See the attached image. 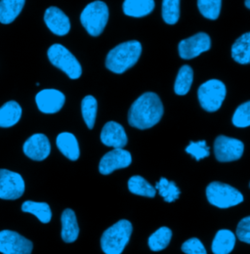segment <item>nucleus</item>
<instances>
[{
	"label": "nucleus",
	"instance_id": "cd10ccee",
	"mask_svg": "<svg viewBox=\"0 0 250 254\" xmlns=\"http://www.w3.org/2000/svg\"><path fill=\"white\" fill-rule=\"evenodd\" d=\"M98 103L96 98L91 95L85 96L81 101V114L83 120L89 129H93L96 122Z\"/></svg>",
	"mask_w": 250,
	"mask_h": 254
},
{
	"label": "nucleus",
	"instance_id": "dca6fc26",
	"mask_svg": "<svg viewBox=\"0 0 250 254\" xmlns=\"http://www.w3.org/2000/svg\"><path fill=\"white\" fill-rule=\"evenodd\" d=\"M44 22L47 28L58 36H63L70 31V21L61 9L51 6L46 9Z\"/></svg>",
	"mask_w": 250,
	"mask_h": 254
},
{
	"label": "nucleus",
	"instance_id": "2f4dec72",
	"mask_svg": "<svg viewBox=\"0 0 250 254\" xmlns=\"http://www.w3.org/2000/svg\"><path fill=\"white\" fill-rule=\"evenodd\" d=\"M233 125L239 128H245L250 126V101L242 104L236 110L233 116Z\"/></svg>",
	"mask_w": 250,
	"mask_h": 254
},
{
	"label": "nucleus",
	"instance_id": "f3484780",
	"mask_svg": "<svg viewBox=\"0 0 250 254\" xmlns=\"http://www.w3.org/2000/svg\"><path fill=\"white\" fill-rule=\"evenodd\" d=\"M56 144L62 155L72 161L79 159L80 150L76 137L69 132H62L57 136Z\"/></svg>",
	"mask_w": 250,
	"mask_h": 254
},
{
	"label": "nucleus",
	"instance_id": "a211bd4d",
	"mask_svg": "<svg viewBox=\"0 0 250 254\" xmlns=\"http://www.w3.org/2000/svg\"><path fill=\"white\" fill-rule=\"evenodd\" d=\"M62 222V241L64 243L70 244L77 240L79 235V227L76 220V215L74 211L70 208H66L62 211L61 216Z\"/></svg>",
	"mask_w": 250,
	"mask_h": 254
},
{
	"label": "nucleus",
	"instance_id": "c9c22d12",
	"mask_svg": "<svg viewBox=\"0 0 250 254\" xmlns=\"http://www.w3.org/2000/svg\"><path fill=\"white\" fill-rule=\"evenodd\" d=\"M245 4H246V7H247L248 9H250V0H246Z\"/></svg>",
	"mask_w": 250,
	"mask_h": 254
},
{
	"label": "nucleus",
	"instance_id": "6e6552de",
	"mask_svg": "<svg viewBox=\"0 0 250 254\" xmlns=\"http://www.w3.org/2000/svg\"><path fill=\"white\" fill-rule=\"evenodd\" d=\"M25 190L26 185L21 174L4 168L0 169V199H18Z\"/></svg>",
	"mask_w": 250,
	"mask_h": 254
},
{
	"label": "nucleus",
	"instance_id": "b1692460",
	"mask_svg": "<svg viewBox=\"0 0 250 254\" xmlns=\"http://www.w3.org/2000/svg\"><path fill=\"white\" fill-rule=\"evenodd\" d=\"M21 208H22V211L34 215L40 222L43 224H47L51 221L52 211L49 204L46 202L27 200L22 204Z\"/></svg>",
	"mask_w": 250,
	"mask_h": 254
},
{
	"label": "nucleus",
	"instance_id": "f704fd0d",
	"mask_svg": "<svg viewBox=\"0 0 250 254\" xmlns=\"http://www.w3.org/2000/svg\"><path fill=\"white\" fill-rule=\"evenodd\" d=\"M237 238L246 243L250 244V216L245 217L237 227Z\"/></svg>",
	"mask_w": 250,
	"mask_h": 254
},
{
	"label": "nucleus",
	"instance_id": "72a5a7b5",
	"mask_svg": "<svg viewBox=\"0 0 250 254\" xmlns=\"http://www.w3.org/2000/svg\"><path fill=\"white\" fill-rule=\"evenodd\" d=\"M181 250L186 254H207L203 244L196 238H191L186 241Z\"/></svg>",
	"mask_w": 250,
	"mask_h": 254
},
{
	"label": "nucleus",
	"instance_id": "f8f14e48",
	"mask_svg": "<svg viewBox=\"0 0 250 254\" xmlns=\"http://www.w3.org/2000/svg\"><path fill=\"white\" fill-rule=\"evenodd\" d=\"M132 162L131 154L125 149H114L108 152L99 163V171L103 175H110L117 169L128 167Z\"/></svg>",
	"mask_w": 250,
	"mask_h": 254
},
{
	"label": "nucleus",
	"instance_id": "f03ea898",
	"mask_svg": "<svg viewBox=\"0 0 250 254\" xmlns=\"http://www.w3.org/2000/svg\"><path fill=\"white\" fill-rule=\"evenodd\" d=\"M142 54V45L138 40L119 44L107 55L106 66L115 73H124L138 62Z\"/></svg>",
	"mask_w": 250,
	"mask_h": 254
},
{
	"label": "nucleus",
	"instance_id": "a878e982",
	"mask_svg": "<svg viewBox=\"0 0 250 254\" xmlns=\"http://www.w3.org/2000/svg\"><path fill=\"white\" fill-rule=\"evenodd\" d=\"M128 189L134 194L147 196V197L156 196V188L152 186L145 178L139 175L132 176L128 180Z\"/></svg>",
	"mask_w": 250,
	"mask_h": 254
},
{
	"label": "nucleus",
	"instance_id": "bb28decb",
	"mask_svg": "<svg viewBox=\"0 0 250 254\" xmlns=\"http://www.w3.org/2000/svg\"><path fill=\"white\" fill-rule=\"evenodd\" d=\"M172 239V231L167 227H161L149 238V247L153 252L166 249Z\"/></svg>",
	"mask_w": 250,
	"mask_h": 254
},
{
	"label": "nucleus",
	"instance_id": "5701e85b",
	"mask_svg": "<svg viewBox=\"0 0 250 254\" xmlns=\"http://www.w3.org/2000/svg\"><path fill=\"white\" fill-rule=\"evenodd\" d=\"M233 59L242 64L250 62V32L240 36L232 46Z\"/></svg>",
	"mask_w": 250,
	"mask_h": 254
},
{
	"label": "nucleus",
	"instance_id": "1a4fd4ad",
	"mask_svg": "<svg viewBox=\"0 0 250 254\" xmlns=\"http://www.w3.org/2000/svg\"><path fill=\"white\" fill-rule=\"evenodd\" d=\"M33 245L19 233L11 230L0 231V254H31Z\"/></svg>",
	"mask_w": 250,
	"mask_h": 254
},
{
	"label": "nucleus",
	"instance_id": "ddd939ff",
	"mask_svg": "<svg viewBox=\"0 0 250 254\" xmlns=\"http://www.w3.org/2000/svg\"><path fill=\"white\" fill-rule=\"evenodd\" d=\"M65 97L57 89H43L35 96L38 110L46 115H53L61 111Z\"/></svg>",
	"mask_w": 250,
	"mask_h": 254
},
{
	"label": "nucleus",
	"instance_id": "423d86ee",
	"mask_svg": "<svg viewBox=\"0 0 250 254\" xmlns=\"http://www.w3.org/2000/svg\"><path fill=\"white\" fill-rule=\"evenodd\" d=\"M206 197L212 205L219 208H230L244 201V195L240 190L220 182H212L207 186Z\"/></svg>",
	"mask_w": 250,
	"mask_h": 254
},
{
	"label": "nucleus",
	"instance_id": "412c9836",
	"mask_svg": "<svg viewBox=\"0 0 250 254\" xmlns=\"http://www.w3.org/2000/svg\"><path fill=\"white\" fill-rule=\"evenodd\" d=\"M26 0H0V23H13L24 9Z\"/></svg>",
	"mask_w": 250,
	"mask_h": 254
},
{
	"label": "nucleus",
	"instance_id": "9d476101",
	"mask_svg": "<svg viewBox=\"0 0 250 254\" xmlns=\"http://www.w3.org/2000/svg\"><path fill=\"white\" fill-rule=\"evenodd\" d=\"M244 143L235 138L220 135L214 142V154L220 162H230L241 159L244 155Z\"/></svg>",
	"mask_w": 250,
	"mask_h": 254
},
{
	"label": "nucleus",
	"instance_id": "393cba45",
	"mask_svg": "<svg viewBox=\"0 0 250 254\" xmlns=\"http://www.w3.org/2000/svg\"><path fill=\"white\" fill-rule=\"evenodd\" d=\"M193 80V71L191 67L188 64H184L180 67L175 83L174 91L177 95L184 96L187 94L190 89Z\"/></svg>",
	"mask_w": 250,
	"mask_h": 254
},
{
	"label": "nucleus",
	"instance_id": "6ab92c4d",
	"mask_svg": "<svg viewBox=\"0 0 250 254\" xmlns=\"http://www.w3.org/2000/svg\"><path fill=\"white\" fill-rule=\"evenodd\" d=\"M23 110L16 101H8L0 107V127L9 128L16 126L22 118Z\"/></svg>",
	"mask_w": 250,
	"mask_h": 254
},
{
	"label": "nucleus",
	"instance_id": "4468645a",
	"mask_svg": "<svg viewBox=\"0 0 250 254\" xmlns=\"http://www.w3.org/2000/svg\"><path fill=\"white\" fill-rule=\"evenodd\" d=\"M24 154L29 159L35 161H42L47 159L51 152L49 139L41 133H36L25 142L23 146Z\"/></svg>",
	"mask_w": 250,
	"mask_h": 254
},
{
	"label": "nucleus",
	"instance_id": "473e14b6",
	"mask_svg": "<svg viewBox=\"0 0 250 254\" xmlns=\"http://www.w3.org/2000/svg\"><path fill=\"white\" fill-rule=\"evenodd\" d=\"M186 152L197 161L207 158L210 154L209 147L206 145V141L204 140L198 142L190 141L188 146L186 148Z\"/></svg>",
	"mask_w": 250,
	"mask_h": 254
},
{
	"label": "nucleus",
	"instance_id": "f257e3e1",
	"mask_svg": "<svg viewBox=\"0 0 250 254\" xmlns=\"http://www.w3.org/2000/svg\"><path fill=\"white\" fill-rule=\"evenodd\" d=\"M163 112L159 97L154 92H146L132 104L128 113V123L137 129H149L159 123Z\"/></svg>",
	"mask_w": 250,
	"mask_h": 254
},
{
	"label": "nucleus",
	"instance_id": "c85d7f7f",
	"mask_svg": "<svg viewBox=\"0 0 250 254\" xmlns=\"http://www.w3.org/2000/svg\"><path fill=\"white\" fill-rule=\"evenodd\" d=\"M156 190L163 197L166 202H173L180 196V189L176 186L174 182L168 181L166 178L161 177L156 183Z\"/></svg>",
	"mask_w": 250,
	"mask_h": 254
},
{
	"label": "nucleus",
	"instance_id": "7ed1b4c3",
	"mask_svg": "<svg viewBox=\"0 0 250 254\" xmlns=\"http://www.w3.org/2000/svg\"><path fill=\"white\" fill-rule=\"evenodd\" d=\"M133 231L128 220H120L107 229L101 238V247L105 254H122L129 243Z\"/></svg>",
	"mask_w": 250,
	"mask_h": 254
},
{
	"label": "nucleus",
	"instance_id": "7c9ffc66",
	"mask_svg": "<svg viewBox=\"0 0 250 254\" xmlns=\"http://www.w3.org/2000/svg\"><path fill=\"white\" fill-rule=\"evenodd\" d=\"M221 6L222 0H197V7L200 14L209 20L218 19Z\"/></svg>",
	"mask_w": 250,
	"mask_h": 254
},
{
	"label": "nucleus",
	"instance_id": "aec40b11",
	"mask_svg": "<svg viewBox=\"0 0 250 254\" xmlns=\"http://www.w3.org/2000/svg\"><path fill=\"white\" fill-rule=\"evenodd\" d=\"M236 235L230 230H219L216 233L211 250L214 254H230L236 246Z\"/></svg>",
	"mask_w": 250,
	"mask_h": 254
},
{
	"label": "nucleus",
	"instance_id": "0eeeda50",
	"mask_svg": "<svg viewBox=\"0 0 250 254\" xmlns=\"http://www.w3.org/2000/svg\"><path fill=\"white\" fill-rule=\"evenodd\" d=\"M227 95L226 85L218 79L202 83L197 90V98L203 110L209 113L218 111Z\"/></svg>",
	"mask_w": 250,
	"mask_h": 254
},
{
	"label": "nucleus",
	"instance_id": "c756f323",
	"mask_svg": "<svg viewBox=\"0 0 250 254\" xmlns=\"http://www.w3.org/2000/svg\"><path fill=\"white\" fill-rule=\"evenodd\" d=\"M180 18V0L162 1V19L168 25H175Z\"/></svg>",
	"mask_w": 250,
	"mask_h": 254
},
{
	"label": "nucleus",
	"instance_id": "4be33fe9",
	"mask_svg": "<svg viewBox=\"0 0 250 254\" xmlns=\"http://www.w3.org/2000/svg\"><path fill=\"white\" fill-rule=\"evenodd\" d=\"M123 9L126 16L142 18L153 12L155 0H125Z\"/></svg>",
	"mask_w": 250,
	"mask_h": 254
},
{
	"label": "nucleus",
	"instance_id": "20e7f679",
	"mask_svg": "<svg viewBox=\"0 0 250 254\" xmlns=\"http://www.w3.org/2000/svg\"><path fill=\"white\" fill-rule=\"evenodd\" d=\"M109 8L103 1L89 3L81 12L80 22L91 36H99L104 32L109 20Z\"/></svg>",
	"mask_w": 250,
	"mask_h": 254
},
{
	"label": "nucleus",
	"instance_id": "2eb2a0df",
	"mask_svg": "<svg viewBox=\"0 0 250 254\" xmlns=\"http://www.w3.org/2000/svg\"><path fill=\"white\" fill-rule=\"evenodd\" d=\"M101 141L107 147L124 149L128 142V139L125 128L122 125L116 122H109L102 129Z\"/></svg>",
	"mask_w": 250,
	"mask_h": 254
},
{
	"label": "nucleus",
	"instance_id": "9b49d317",
	"mask_svg": "<svg viewBox=\"0 0 250 254\" xmlns=\"http://www.w3.org/2000/svg\"><path fill=\"white\" fill-rule=\"evenodd\" d=\"M211 47V39L205 32H198L190 37L180 41L178 45L179 55L184 60H190L201 53L206 52Z\"/></svg>",
	"mask_w": 250,
	"mask_h": 254
},
{
	"label": "nucleus",
	"instance_id": "39448f33",
	"mask_svg": "<svg viewBox=\"0 0 250 254\" xmlns=\"http://www.w3.org/2000/svg\"><path fill=\"white\" fill-rule=\"evenodd\" d=\"M49 61L62 70L70 79H77L82 74V67L78 60L62 44H53L47 51Z\"/></svg>",
	"mask_w": 250,
	"mask_h": 254
}]
</instances>
